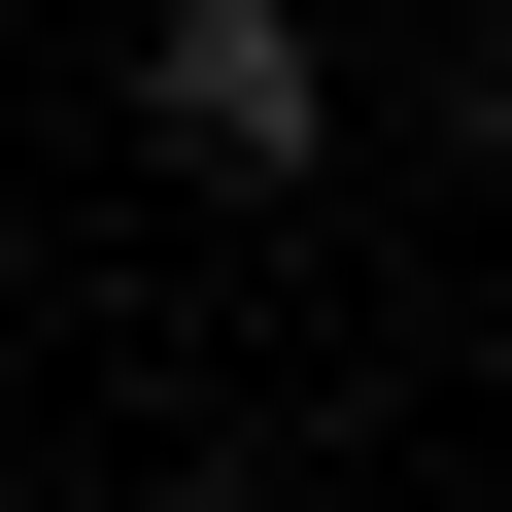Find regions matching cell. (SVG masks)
Returning a JSON list of instances; mask_svg holds the SVG:
<instances>
[{
  "mask_svg": "<svg viewBox=\"0 0 512 512\" xmlns=\"http://www.w3.org/2000/svg\"><path fill=\"white\" fill-rule=\"evenodd\" d=\"M137 137L205 205H308L342 171V0H137Z\"/></svg>",
  "mask_w": 512,
  "mask_h": 512,
  "instance_id": "6da1fadb",
  "label": "cell"
},
{
  "mask_svg": "<svg viewBox=\"0 0 512 512\" xmlns=\"http://www.w3.org/2000/svg\"><path fill=\"white\" fill-rule=\"evenodd\" d=\"M444 137H478V171H512V0H478V35H444Z\"/></svg>",
  "mask_w": 512,
  "mask_h": 512,
  "instance_id": "7a4b0ae2",
  "label": "cell"
},
{
  "mask_svg": "<svg viewBox=\"0 0 512 512\" xmlns=\"http://www.w3.org/2000/svg\"><path fill=\"white\" fill-rule=\"evenodd\" d=\"M171 512H274V478H171Z\"/></svg>",
  "mask_w": 512,
  "mask_h": 512,
  "instance_id": "3957f363",
  "label": "cell"
}]
</instances>
